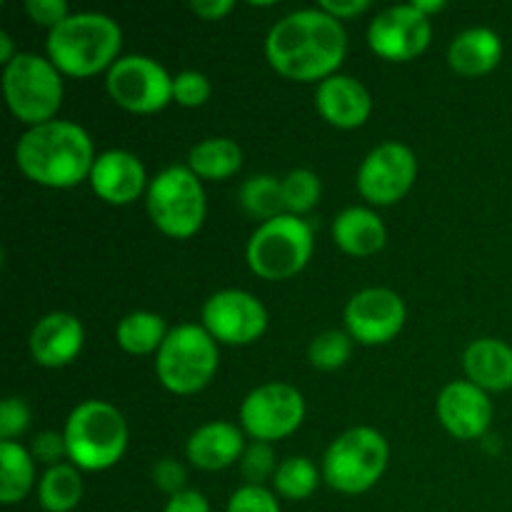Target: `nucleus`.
<instances>
[{
  "label": "nucleus",
  "mask_w": 512,
  "mask_h": 512,
  "mask_svg": "<svg viewBox=\"0 0 512 512\" xmlns=\"http://www.w3.org/2000/svg\"><path fill=\"white\" fill-rule=\"evenodd\" d=\"M348 50L343 23L323 8H300L280 18L265 38V55L280 75L325 80L335 75Z\"/></svg>",
  "instance_id": "nucleus-1"
},
{
  "label": "nucleus",
  "mask_w": 512,
  "mask_h": 512,
  "mask_svg": "<svg viewBox=\"0 0 512 512\" xmlns=\"http://www.w3.org/2000/svg\"><path fill=\"white\" fill-rule=\"evenodd\" d=\"M98 155L88 130L73 120H48L33 125L15 145L18 168L48 188H73L90 175Z\"/></svg>",
  "instance_id": "nucleus-2"
},
{
  "label": "nucleus",
  "mask_w": 512,
  "mask_h": 512,
  "mask_svg": "<svg viewBox=\"0 0 512 512\" xmlns=\"http://www.w3.org/2000/svg\"><path fill=\"white\" fill-rule=\"evenodd\" d=\"M123 30L110 15L70 13L63 23L50 28L48 55L55 68L68 75H93L118 60Z\"/></svg>",
  "instance_id": "nucleus-3"
},
{
  "label": "nucleus",
  "mask_w": 512,
  "mask_h": 512,
  "mask_svg": "<svg viewBox=\"0 0 512 512\" xmlns=\"http://www.w3.org/2000/svg\"><path fill=\"white\" fill-rule=\"evenodd\" d=\"M68 458L80 470H105L128 448V423L113 403L83 400L65 420Z\"/></svg>",
  "instance_id": "nucleus-4"
},
{
  "label": "nucleus",
  "mask_w": 512,
  "mask_h": 512,
  "mask_svg": "<svg viewBox=\"0 0 512 512\" xmlns=\"http://www.w3.org/2000/svg\"><path fill=\"white\" fill-rule=\"evenodd\" d=\"M388 440L375 428L345 430L328 445L323 455V480L333 490L358 495L373 488L388 468Z\"/></svg>",
  "instance_id": "nucleus-5"
},
{
  "label": "nucleus",
  "mask_w": 512,
  "mask_h": 512,
  "mask_svg": "<svg viewBox=\"0 0 512 512\" xmlns=\"http://www.w3.org/2000/svg\"><path fill=\"white\" fill-rule=\"evenodd\" d=\"M218 370V340L195 323L170 328L168 338L155 355V373L160 383L178 395L203 390Z\"/></svg>",
  "instance_id": "nucleus-6"
},
{
  "label": "nucleus",
  "mask_w": 512,
  "mask_h": 512,
  "mask_svg": "<svg viewBox=\"0 0 512 512\" xmlns=\"http://www.w3.org/2000/svg\"><path fill=\"white\" fill-rule=\"evenodd\" d=\"M3 93L15 118L30 128L48 123L63 103L60 70L43 55L18 53L3 68Z\"/></svg>",
  "instance_id": "nucleus-7"
},
{
  "label": "nucleus",
  "mask_w": 512,
  "mask_h": 512,
  "mask_svg": "<svg viewBox=\"0 0 512 512\" xmlns=\"http://www.w3.org/2000/svg\"><path fill=\"white\" fill-rule=\"evenodd\" d=\"M248 265L265 280H285L300 273L313 255V228L300 215L283 213L265 220L248 240Z\"/></svg>",
  "instance_id": "nucleus-8"
},
{
  "label": "nucleus",
  "mask_w": 512,
  "mask_h": 512,
  "mask_svg": "<svg viewBox=\"0 0 512 512\" xmlns=\"http://www.w3.org/2000/svg\"><path fill=\"white\" fill-rule=\"evenodd\" d=\"M150 220L170 238H190L205 220V190L188 165L160 170L145 193Z\"/></svg>",
  "instance_id": "nucleus-9"
},
{
  "label": "nucleus",
  "mask_w": 512,
  "mask_h": 512,
  "mask_svg": "<svg viewBox=\"0 0 512 512\" xmlns=\"http://www.w3.org/2000/svg\"><path fill=\"white\" fill-rule=\"evenodd\" d=\"M110 98L133 113H155L173 100V75L150 55H120L105 73Z\"/></svg>",
  "instance_id": "nucleus-10"
},
{
  "label": "nucleus",
  "mask_w": 512,
  "mask_h": 512,
  "mask_svg": "<svg viewBox=\"0 0 512 512\" xmlns=\"http://www.w3.org/2000/svg\"><path fill=\"white\" fill-rule=\"evenodd\" d=\"M305 418V398L288 383H265L240 403V425L253 440L273 443L285 438Z\"/></svg>",
  "instance_id": "nucleus-11"
},
{
  "label": "nucleus",
  "mask_w": 512,
  "mask_h": 512,
  "mask_svg": "<svg viewBox=\"0 0 512 512\" xmlns=\"http://www.w3.org/2000/svg\"><path fill=\"white\" fill-rule=\"evenodd\" d=\"M203 328L220 343L248 345L268 328V310L248 290H218L203 305Z\"/></svg>",
  "instance_id": "nucleus-12"
},
{
  "label": "nucleus",
  "mask_w": 512,
  "mask_h": 512,
  "mask_svg": "<svg viewBox=\"0 0 512 512\" xmlns=\"http://www.w3.org/2000/svg\"><path fill=\"white\" fill-rule=\"evenodd\" d=\"M418 173L413 150L403 143H380L370 150L358 170V190L375 205H393L403 198Z\"/></svg>",
  "instance_id": "nucleus-13"
},
{
  "label": "nucleus",
  "mask_w": 512,
  "mask_h": 512,
  "mask_svg": "<svg viewBox=\"0 0 512 512\" xmlns=\"http://www.w3.org/2000/svg\"><path fill=\"white\" fill-rule=\"evenodd\" d=\"M428 15L420 13L413 3L390 5L380 10L368 28V43L380 58L385 60H410L423 53L430 43Z\"/></svg>",
  "instance_id": "nucleus-14"
},
{
  "label": "nucleus",
  "mask_w": 512,
  "mask_h": 512,
  "mask_svg": "<svg viewBox=\"0 0 512 512\" xmlns=\"http://www.w3.org/2000/svg\"><path fill=\"white\" fill-rule=\"evenodd\" d=\"M403 298L390 288H365L345 305V328L350 338L363 345H380L393 340L405 325Z\"/></svg>",
  "instance_id": "nucleus-15"
},
{
  "label": "nucleus",
  "mask_w": 512,
  "mask_h": 512,
  "mask_svg": "<svg viewBox=\"0 0 512 512\" xmlns=\"http://www.w3.org/2000/svg\"><path fill=\"white\" fill-rule=\"evenodd\" d=\"M438 418L458 440L483 438L493 420V403L470 380H453L438 395Z\"/></svg>",
  "instance_id": "nucleus-16"
},
{
  "label": "nucleus",
  "mask_w": 512,
  "mask_h": 512,
  "mask_svg": "<svg viewBox=\"0 0 512 512\" xmlns=\"http://www.w3.org/2000/svg\"><path fill=\"white\" fill-rule=\"evenodd\" d=\"M88 178L95 195H100V200L113 205L133 203L148 185L145 168L138 155L120 148L100 153Z\"/></svg>",
  "instance_id": "nucleus-17"
},
{
  "label": "nucleus",
  "mask_w": 512,
  "mask_h": 512,
  "mask_svg": "<svg viewBox=\"0 0 512 512\" xmlns=\"http://www.w3.org/2000/svg\"><path fill=\"white\" fill-rule=\"evenodd\" d=\"M85 330L75 315L55 310L40 318L30 333V353L45 368H63L83 350Z\"/></svg>",
  "instance_id": "nucleus-18"
},
{
  "label": "nucleus",
  "mask_w": 512,
  "mask_h": 512,
  "mask_svg": "<svg viewBox=\"0 0 512 512\" xmlns=\"http://www.w3.org/2000/svg\"><path fill=\"white\" fill-rule=\"evenodd\" d=\"M315 105H318L320 115L335 128H358L373 110L368 88L353 75L343 73L320 80L318 90H315Z\"/></svg>",
  "instance_id": "nucleus-19"
},
{
  "label": "nucleus",
  "mask_w": 512,
  "mask_h": 512,
  "mask_svg": "<svg viewBox=\"0 0 512 512\" xmlns=\"http://www.w3.org/2000/svg\"><path fill=\"white\" fill-rule=\"evenodd\" d=\"M245 440L238 425L213 420L195 430L188 438L185 453L193 465L203 470H223L243 455Z\"/></svg>",
  "instance_id": "nucleus-20"
},
{
  "label": "nucleus",
  "mask_w": 512,
  "mask_h": 512,
  "mask_svg": "<svg viewBox=\"0 0 512 512\" xmlns=\"http://www.w3.org/2000/svg\"><path fill=\"white\" fill-rule=\"evenodd\" d=\"M463 368L470 383L483 390L512 388V348L503 340L480 338L465 348Z\"/></svg>",
  "instance_id": "nucleus-21"
},
{
  "label": "nucleus",
  "mask_w": 512,
  "mask_h": 512,
  "mask_svg": "<svg viewBox=\"0 0 512 512\" xmlns=\"http://www.w3.org/2000/svg\"><path fill=\"white\" fill-rule=\"evenodd\" d=\"M503 58V40L490 28H468L453 38L448 60L460 75H483Z\"/></svg>",
  "instance_id": "nucleus-22"
},
{
  "label": "nucleus",
  "mask_w": 512,
  "mask_h": 512,
  "mask_svg": "<svg viewBox=\"0 0 512 512\" xmlns=\"http://www.w3.org/2000/svg\"><path fill=\"white\" fill-rule=\"evenodd\" d=\"M333 238L345 253L373 255L385 245V225L370 208H345L333 220Z\"/></svg>",
  "instance_id": "nucleus-23"
},
{
  "label": "nucleus",
  "mask_w": 512,
  "mask_h": 512,
  "mask_svg": "<svg viewBox=\"0 0 512 512\" xmlns=\"http://www.w3.org/2000/svg\"><path fill=\"white\" fill-rule=\"evenodd\" d=\"M243 165V150L230 138H205L190 148L188 168L198 178L223 180L235 175Z\"/></svg>",
  "instance_id": "nucleus-24"
},
{
  "label": "nucleus",
  "mask_w": 512,
  "mask_h": 512,
  "mask_svg": "<svg viewBox=\"0 0 512 512\" xmlns=\"http://www.w3.org/2000/svg\"><path fill=\"white\" fill-rule=\"evenodd\" d=\"M35 480V460L30 450L15 440L0 443V503L13 505L30 493Z\"/></svg>",
  "instance_id": "nucleus-25"
},
{
  "label": "nucleus",
  "mask_w": 512,
  "mask_h": 512,
  "mask_svg": "<svg viewBox=\"0 0 512 512\" xmlns=\"http://www.w3.org/2000/svg\"><path fill=\"white\" fill-rule=\"evenodd\" d=\"M170 330L165 328V320L158 313H150V310H135L128 313L115 328V338L123 350L133 355H145L153 353L163 345V340L168 338Z\"/></svg>",
  "instance_id": "nucleus-26"
},
{
  "label": "nucleus",
  "mask_w": 512,
  "mask_h": 512,
  "mask_svg": "<svg viewBox=\"0 0 512 512\" xmlns=\"http://www.w3.org/2000/svg\"><path fill=\"white\" fill-rule=\"evenodd\" d=\"M83 498V480L75 465L60 463L43 473L38 483V500L48 512H70Z\"/></svg>",
  "instance_id": "nucleus-27"
},
{
  "label": "nucleus",
  "mask_w": 512,
  "mask_h": 512,
  "mask_svg": "<svg viewBox=\"0 0 512 512\" xmlns=\"http://www.w3.org/2000/svg\"><path fill=\"white\" fill-rule=\"evenodd\" d=\"M238 200L243 205V210L248 215L258 220H273L278 215H283L285 203H283V180H278L275 175H250L238 190Z\"/></svg>",
  "instance_id": "nucleus-28"
},
{
  "label": "nucleus",
  "mask_w": 512,
  "mask_h": 512,
  "mask_svg": "<svg viewBox=\"0 0 512 512\" xmlns=\"http://www.w3.org/2000/svg\"><path fill=\"white\" fill-rule=\"evenodd\" d=\"M273 485L283 498L305 500L318 488V468H315L313 460L303 458V455L285 458L275 470Z\"/></svg>",
  "instance_id": "nucleus-29"
},
{
  "label": "nucleus",
  "mask_w": 512,
  "mask_h": 512,
  "mask_svg": "<svg viewBox=\"0 0 512 512\" xmlns=\"http://www.w3.org/2000/svg\"><path fill=\"white\" fill-rule=\"evenodd\" d=\"M353 355V338L348 330H325L310 340L308 358L315 368L335 370L345 365Z\"/></svg>",
  "instance_id": "nucleus-30"
},
{
  "label": "nucleus",
  "mask_w": 512,
  "mask_h": 512,
  "mask_svg": "<svg viewBox=\"0 0 512 512\" xmlns=\"http://www.w3.org/2000/svg\"><path fill=\"white\" fill-rule=\"evenodd\" d=\"M320 200V178L308 168L290 170L283 178V203L293 215L308 213Z\"/></svg>",
  "instance_id": "nucleus-31"
},
{
  "label": "nucleus",
  "mask_w": 512,
  "mask_h": 512,
  "mask_svg": "<svg viewBox=\"0 0 512 512\" xmlns=\"http://www.w3.org/2000/svg\"><path fill=\"white\" fill-rule=\"evenodd\" d=\"M240 470H243L248 485H263V480L275 475L278 465H275V453L270 443L253 440L250 445H245L243 455H240Z\"/></svg>",
  "instance_id": "nucleus-32"
},
{
  "label": "nucleus",
  "mask_w": 512,
  "mask_h": 512,
  "mask_svg": "<svg viewBox=\"0 0 512 512\" xmlns=\"http://www.w3.org/2000/svg\"><path fill=\"white\" fill-rule=\"evenodd\" d=\"M210 80L200 70H180L173 78V100L188 108H198L210 98Z\"/></svg>",
  "instance_id": "nucleus-33"
},
{
  "label": "nucleus",
  "mask_w": 512,
  "mask_h": 512,
  "mask_svg": "<svg viewBox=\"0 0 512 512\" xmlns=\"http://www.w3.org/2000/svg\"><path fill=\"white\" fill-rule=\"evenodd\" d=\"M228 512H280V503L265 485L245 483L230 495Z\"/></svg>",
  "instance_id": "nucleus-34"
},
{
  "label": "nucleus",
  "mask_w": 512,
  "mask_h": 512,
  "mask_svg": "<svg viewBox=\"0 0 512 512\" xmlns=\"http://www.w3.org/2000/svg\"><path fill=\"white\" fill-rule=\"evenodd\" d=\"M30 425V408L23 398H5L0 405V440H13Z\"/></svg>",
  "instance_id": "nucleus-35"
},
{
  "label": "nucleus",
  "mask_w": 512,
  "mask_h": 512,
  "mask_svg": "<svg viewBox=\"0 0 512 512\" xmlns=\"http://www.w3.org/2000/svg\"><path fill=\"white\" fill-rule=\"evenodd\" d=\"M30 455H33V460H40V463L48 465V468L60 465V458H63V455H68L65 435L53 433V430L38 433L33 438V445H30Z\"/></svg>",
  "instance_id": "nucleus-36"
},
{
  "label": "nucleus",
  "mask_w": 512,
  "mask_h": 512,
  "mask_svg": "<svg viewBox=\"0 0 512 512\" xmlns=\"http://www.w3.org/2000/svg\"><path fill=\"white\" fill-rule=\"evenodd\" d=\"M153 483L170 498L183 493L185 485V468L175 458H163L153 465Z\"/></svg>",
  "instance_id": "nucleus-37"
},
{
  "label": "nucleus",
  "mask_w": 512,
  "mask_h": 512,
  "mask_svg": "<svg viewBox=\"0 0 512 512\" xmlns=\"http://www.w3.org/2000/svg\"><path fill=\"white\" fill-rule=\"evenodd\" d=\"M25 13L40 25H50L55 28L68 18V3L65 0H25Z\"/></svg>",
  "instance_id": "nucleus-38"
},
{
  "label": "nucleus",
  "mask_w": 512,
  "mask_h": 512,
  "mask_svg": "<svg viewBox=\"0 0 512 512\" xmlns=\"http://www.w3.org/2000/svg\"><path fill=\"white\" fill-rule=\"evenodd\" d=\"M163 512H210V503L198 490H183L165 503Z\"/></svg>",
  "instance_id": "nucleus-39"
},
{
  "label": "nucleus",
  "mask_w": 512,
  "mask_h": 512,
  "mask_svg": "<svg viewBox=\"0 0 512 512\" xmlns=\"http://www.w3.org/2000/svg\"><path fill=\"white\" fill-rule=\"evenodd\" d=\"M318 8H323L325 13H330L333 18L345 20L353 18V15L363 13L370 8V0H320Z\"/></svg>",
  "instance_id": "nucleus-40"
},
{
  "label": "nucleus",
  "mask_w": 512,
  "mask_h": 512,
  "mask_svg": "<svg viewBox=\"0 0 512 512\" xmlns=\"http://www.w3.org/2000/svg\"><path fill=\"white\" fill-rule=\"evenodd\" d=\"M190 8L205 20H218L235 8L233 0H190Z\"/></svg>",
  "instance_id": "nucleus-41"
},
{
  "label": "nucleus",
  "mask_w": 512,
  "mask_h": 512,
  "mask_svg": "<svg viewBox=\"0 0 512 512\" xmlns=\"http://www.w3.org/2000/svg\"><path fill=\"white\" fill-rule=\"evenodd\" d=\"M15 55L18 53H13V38L3 30V33H0V63L8 65Z\"/></svg>",
  "instance_id": "nucleus-42"
},
{
  "label": "nucleus",
  "mask_w": 512,
  "mask_h": 512,
  "mask_svg": "<svg viewBox=\"0 0 512 512\" xmlns=\"http://www.w3.org/2000/svg\"><path fill=\"white\" fill-rule=\"evenodd\" d=\"M413 5L420 10V13L430 15V13H438V10H443L445 0H413Z\"/></svg>",
  "instance_id": "nucleus-43"
}]
</instances>
